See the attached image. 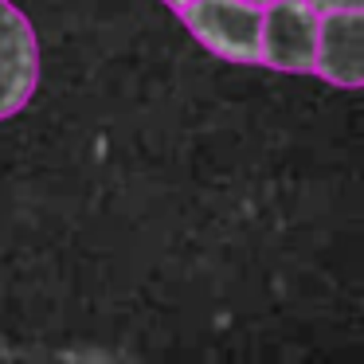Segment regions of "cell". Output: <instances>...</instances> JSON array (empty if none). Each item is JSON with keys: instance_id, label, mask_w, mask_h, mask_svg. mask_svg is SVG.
Instances as JSON below:
<instances>
[{"instance_id": "obj_4", "label": "cell", "mask_w": 364, "mask_h": 364, "mask_svg": "<svg viewBox=\"0 0 364 364\" xmlns=\"http://www.w3.org/2000/svg\"><path fill=\"white\" fill-rule=\"evenodd\" d=\"M314 75L329 87L356 90L364 79V9L321 12L314 43Z\"/></svg>"}, {"instance_id": "obj_5", "label": "cell", "mask_w": 364, "mask_h": 364, "mask_svg": "<svg viewBox=\"0 0 364 364\" xmlns=\"http://www.w3.org/2000/svg\"><path fill=\"white\" fill-rule=\"evenodd\" d=\"M309 9L321 16V12H345V9H364V0H306Z\"/></svg>"}, {"instance_id": "obj_3", "label": "cell", "mask_w": 364, "mask_h": 364, "mask_svg": "<svg viewBox=\"0 0 364 364\" xmlns=\"http://www.w3.org/2000/svg\"><path fill=\"white\" fill-rule=\"evenodd\" d=\"M317 12L306 0H270L262 4V63L286 75L314 71Z\"/></svg>"}, {"instance_id": "obj_7", "label": "cell", "mask_w": 364, "mask_h": 364, "mask_svg": "<svg viewBox=\"0 0 364 364\" xmlns=\"http://www.w3.org/2000/svg\"><path fill=\"white\" fill-rule=\"evenodd\" d=\"M251 4H270V0H251Z\"/></svg>"}, {"instance_id": "obj_2", "label": "cell", "mask_w": 364, "mask_h": 364, "mask_svg": "<svg viewBox=\"0 0 364 364\" xmlns=\"http://www.w3.org/2000/svg\"><path fill=\"white\" fill-rule=\"evenodd\" d=\"M36 82H40V43L32 20L12 0H0V122H9L32 102Z\"/></svg>"}, {"instance_id": "obj_1", "label": "cell", "mask_w": 364, "mask_h": 364, "mask_svg": "<svg viewBox=\"0 0 364 364\" xmlns=\"http://www.w3.org/2000/svg\"><path fill=\"white\" fill-rule=\"evenodd\" d=\"M181 20L208 51L231 63H262V4L251 0H188Z\"/></svg>"}, {"instance_id": "obj_6", "label": "cell", "mask_w": 364, "mask_h": 364, "mask_svg": "<svg viewBox=\"0 0 364 364\" xmlns=\"http://www.w3.org/2000/svg\"><path fill=\"white\" fill-rule=\"evenodd\" d=\"M168 9H181V4H188V0H165Z\"/></svg>"}]
</instances>
